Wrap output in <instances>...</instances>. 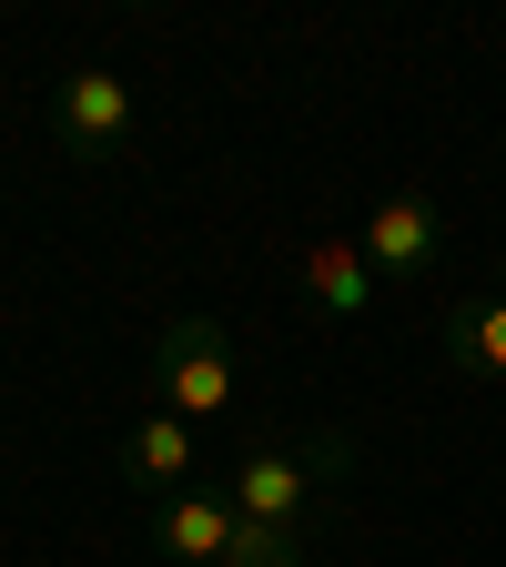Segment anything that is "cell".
Masks as SVG:
<instances>
[{
	"mask_svg": "<svg viewBox=\"0 0 506 567\" xmlns=\"http://www.w3.org/2000/svg\"><path fill=\"white\" fill-rule=\"evenodd\" d=\"M234 537H244V517H234V496H224V486L153 496V547H163L173 567H234Z\"/></svg>",
	"mask_w": 506,
	"mask_h": 567,
	"instance_id": "5",
	"label": "cell"
},
{
	"mask_svg": "<svg viewBox=\"0 0 506 567\" xmlns=\"http://www.w3.org/2000/svg\"><path fill=\"white\" fill-rule=\"evenodd\" d=\"M354 466V446L344 436H304V446H254L244 466H234V517H254V527H304V507H314V476H344Z\"/></svg>",
	"mask_w": 506,
	"mask_h": 567,
	"instance_id": "2",
	"label": "cell"
},
{
	"mask_svg": "<svg viewBox=\"0 0 506 567\" xmlns=\"http://www.w3.org/2000/svg\"><path fill=\"white\" fill-rule=\"evenodd\" d=\"M295 284H304V305H314V315H365V295H375V264H365V244L324 234V244H304Z\"/></svg>",
	"mask_w": 506,
	"mask_h": 567,
	"instance_id": "8",
	"label": "cell"
},
{
	"mask_svg": "<svg viewBox=\"0 0 506 567\" xmlns=\"http://www.w3.org/2000/svg\"><path fill=\"white\" fill-rule=\"evenodd\" d=\"M496 295H506V244H496Z\"/></svg>",
	"mask_w": 506,
	"mask_h": 567,
	"instance_id": "10",
	"label": "cell"
},
{
	"mask_svg": "<svg viewBox=\"0 0 506 567\" xmlns=\"http://www.w3.org/2000/svg\"><path fill=\"white\" fill-rule=\"evenodd\" d=\"M51 132H61V153L71 163H112L122 142H132V82L122 71H61L51 82Z\"/></svg>",
	"mask_w": 506,
	"mask_h": 567,
	"instance_id": "3",
	"label": "cell"
},
{
	"mask_svg": "<svg viewBox=\"0 0 506 567\" xmlns=\"http://www.w3.org/2000/svg\"><path fill=\"white\" fill-rule=\"evenodd\" d=\"M122 476L153 486V496H183V486L203 476V425H183L173 405H153V415L122 436Z\"/></svg>",
	"mask_w": 506,
	"mask_h": 567,
	"instance_id": "6",
	"label": "cell"
},
{
	"mask_svg": "<svg viewBox=\"0 0 506 567\" xmlns=\"http://www.w3.org/2000/svg\"><path fill=\"white\" fill-rule=\"evenodd\" d=\"M234 567H304V527H254V517H244Z\"/></svg>",
	"mask_w": 506,
	"mask_h": 567,
	"instance_id": "9",
	"label": "cell"
},
{
	"mask_svg": "<svg viewBox=\"0 0 506 567\" xmlns=\"http://www.w3.org/2000/svg\"><path fill=\"white\" fill-rule=\"evenodd\" d=\"M153 395L183 425H213V415L234 405V324L224 315H173L153 334Z\"/></svg>",
	"mask_w": 506,
	"mask_h": 567,
	"instance_id": "1",
	"label": "cell"
},
{
	"mask_svg": "<svg viewBox=\"0 0 506 567\" xmlns=\"http://www.w3.org/2000/svg\"><path fill=\"white\" fill-rule=\"evenodd\" d=\"M354 244H365L375 284H425V274L446 264V203H436V193H385Z\"/></svg>",
	"mask_w": 506,
	"mask_h": 567,
	"instance_id": "4",
	"label": "cell"
},
{
	"mask_svg": "<svg viewBox=\"0 0 506 567\" xmlns=\"http://www.w3.org/2000/svg\"><path fill=\"white\" fill-rule=\"evenodd\" d=\"M436 344H446L456 375L496 385V375H506V295H456V305L436 315Z\"/></svg>",
	"mask_w": 506,
	"mask_h": 567,
	"instance_id": "7",
	"label": "cell"
}]
</instances>
